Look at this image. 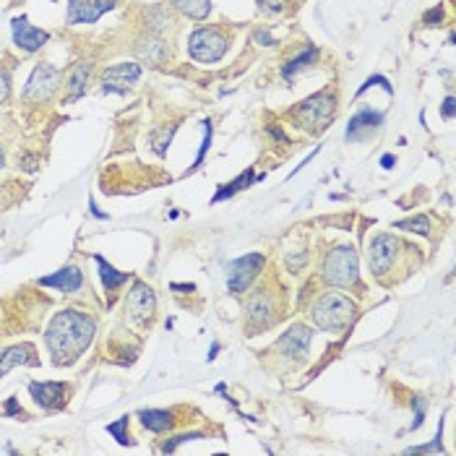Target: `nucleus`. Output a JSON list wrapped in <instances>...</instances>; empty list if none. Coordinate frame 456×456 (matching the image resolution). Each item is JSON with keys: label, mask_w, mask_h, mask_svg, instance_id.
<instances>
[{"label": "nucleus", "mask_w": 456, "mask_h": 456, "mask_svg": "<svg viewBox=\"0 0 456 456\" xmlns=\"http://www.w3.org/2000/svg\"><path fill=\"white\" fill-rule=\"evenodd\" d=\"M370 87H384V89H386V94H394V87L389 84V79H384V76H370V79L365 81V84H362L360 89H357V96L365 94V91H368Z\"/></svg>", "instance_id": "7c9ffc66"}, {"label": "nucleus", "mask_w": 456, "mask_h": 456, "mask_svg": "<svg viewBox=\"0 0 456 456\" xmlns=\"http://www.w3.org/2000/svg\"><path fill=\"white\" fill-rule=\"evenodd\" d=\"M40 287H52L57 292H65V295H73V292H79L84 287V274H81L79 266H63L60 272L50 274V277H42L37 282Z\"/></svg>", "instance_id": "2eb2a0df"}, {"label": "nucleus", "mask_w": 456, "mask_h": 456, "mask_svg": "<svg viewBox=\"0 0 456 456\" xmlns=\"http://www.w3.org/2000/svg\"><path fill=\"white\" fill-rule=\"evenodd\" d=\"M89 76H91V63H76L71 68V76H68V99L71 102L87 94Z\"/></svg>", "instance_id": "aec40b11"}, {"label": "nucleus", "mask_w": 456, "mask_h": 456, "mask_svg": "<svg viewBox=\"0 0 456 456\" xmlns=\"http://www.w3.org/2000/svg\"><path fill=\"white\" fill-rule=\"evenodd\" d=\"M138 420H141V425H144L146 430L152 433H165L172 428V412H167V409H141L138 412Z\"/></svg>", "instance_id": "412c9836"}, {"label": "nucleus", "mask_w": 456, "mask_h": 456, "mask_svg": "<svg viewBox=\"0 0 456 456\" xmlns=\"http://www.w3.org/2000/svg\"><path fill=\"white\" fill-rule=\"evenodd\" d=\"M230 40L224 37L219 26H201L188 37V55L196 63H216L227 55Z\"/></svg>", "instance_id": "20e7f679"}, {"label": "nucleus", "mask_w": 456, "mask_h": 456, "mask_svg": "<svg viewBox=\"0 0 456 456\" xmlns=\"http://www.w3.org/2000/svg\"><path fill=\"white\" fill-rule=\"evenodd\" d=\"M89 208H91V214H94V216H99V219H107V214H104V211H99V208H96V204H94V201H89Z\"/></svg>", "instance_id": "a19ab883"}, {"label": "nucleus", "mask_w": 456, "mask_h": 456, "mask_svg": "<svg viewBox=\"0 0 456 456\" xmlns=\"http://www.w3.org/2000/svg\"><path fill=\"white\" fill-rule=\"evenodd\" d=\"M292 6V0H258V11L264 16H279Z\"/></svg>", "instance_id": "bb28decb"}, {"label": "nucleus", "mask_w": 456, "mask_h": 456, "mask_svg": "<svg viewBox=\"0 0 456 456\" xmlns=\"http://www.w3.org/2000/svg\"><path fill=\"white\" fill-rule=\"evenodd\" d=\"M394 230H409V233L417 235H430V219L428 216H409V219H401V222L394 224Z\"/></svg>", "instance_id": "393cba45"}, {"label": "nucleus", "mask_w": 456, "mask_h": 456, "mask_svg": "<svg viewBox=\"0 0 456 456\" xmlns=\"http://www.w3.org/2000/svg\"><path fill=\"white\" fill-rule=\"evenodd\" d=\"M138 79H141V65L138 63L110 65L102 73V94H126Z\"/></svg>", "instance_id": "1a4fd4ad"}, {"label": "nucleus", "mask_w": 456, "mask_h": 456, "mask_svg": "<svg viewBox=\"0 0 456 456\" xmlns=\"http://www.w3.org/2000/svg\"><path fill=\"white\" fill-rule=\"evenodd\" d=\"M3 412H6V415H11V417H21V415H24V412H21V407H18V401L13 399V396L6 401V409H3Z\"/></svg>", "instance_id": "c9c22d12"}, {"label": "nucleus", "mask_w": 456, "mask_h": 456, "mask_svg": "<svg viewBox=\"0 0 456 456\" xmlns=\"http://www.w3.org/2000/svg\"><path fill=\"white\" fill-rule=\"evenodd\" d=\"M357 253L352 245L331 248L323 258V282L331 287H352L357 284Z\"/></svg>", "instance_id": "7ed1b4c3"}, {"label": "nucleus", "mask_w": 456, "mask_h": 456, "mask_svg": "<svg viewBox=\"0 0 456 456\" xmlns=\"http://www.w3.org/2000/svg\"><path fill=\"white\" fill-rule=\"evenodd\" d=\"M211 133H214V128H211V121H204V141H201V146H199V157H196V162H193L191 172H193V169H199L201 162H204V157H206L208 146H211Z\"/></svg>", "instance_id": "c85d7f7f"}, {"label": "nucleus", "mask_w": 456, "mask_h": 456, "mask_svg": "<svg viewBox=\"0 0 456 456\" xmlns=\"http://www.w3.org/2000/svg\"><path fill=\"white\" fill-rule=\"evenodd\" d=\"M245 313H248V323H253L256 328L272 326L277 321V308H274V297L266 287L256 289L245 303Z\"/></svg>", "instance_id": "9b49d317"}, {"label": "nucleus", "mask_w": 456, "mask_h": 456, "mask_svg": "<svg viewBox=\"0 0 456 456\" xmlns=\"http://www.w3.org/2000/svg\"><path fill=\"white\" fill-rule=\"evenodd\" d=\"M412 407H415V420H412V430H417L423 425V417H425V399L423 396H415L412 399Z\"/></svg>", "instance_id": "473e14b6"}, {"label": "nucleus", "mask_w": 456, "mask_h": 456, "mask_svg": "<svg viewBox=\"0 0 456 456\" xmlns=\"http://www.w3.org/2000/svg\"><path fill=\"white\" fill-rule=\"evenodd\" d=\"M11 32H13L16 48H21L24 52H37V50H42L50 42V34L42 32V29H34L26 16L13 18V21H11Z\"/></svg>", "instance_id": "4468645a"}, {"label": "nucleus", "mask_w": 456, "mask_h": 456, "mask_svg": "<svg viewBox=\"0 0 456 456\" xmlns=\"http://www.w3.org/2000/svg\"><path fill=\"white\" fill-rule=\"evenodd\" d=\"M216 352H219V345H216V342H214V345H211V352H208V360H214Z\"/></svg>", "instance_id": "37998d69"}, {"label": "nucleus", "mask_w": 456, "mask_h": 456, "mask_svg": "<svg viewBox=\"0 0 456 456\" xmlns=\"http://www.w3.org/2000/svg\"><path fill=\"white\" fill-rule=\"evenodd\" d=\"M172 133H175V126H169V128H162L160 133H154V136H152L154 152H157V154H165V152H167L169 141H172Z\"/></svg>", "instance_id": "c756f323"}, {"label": "nucleus", "mask_w": 456, "mask_h": 456, "mask_svg": "<svg viewBox=\"0 0 456 456\" xmlns=\"http://www.w3.org/2000/svg\"><path fill=\"white\" fill-rule=\"evenodd\" d=\"M454 112H456L454 96H446V102H443V118H446V121H451V118H454Z\"/></svg>", "instance_id": "e433bc0d"}, {"label": "nucleus", "mask_w": 456, "mask_h": 456, "mask_svg": "<svg viewBox=\"0 0 456 456\" xmlns=\"http://www.w3.org/2000/svg\"><path fill=\"white\" fill-rule=\"evenodd\" d=\"M394 162H396V157H394V154H384V157H381V167L391 169V167H394Z\"/></svg>", "instance_id": "58836bf2"}, {"label": "nucleus", "mask_w": 456, "mask_h": 456, "mask_svg": "<svg viewBox=\"0 0 456 456\" xmlns=\"http://www.w3.org/2000/svg\"><path fill=\"white\" fill-rule=\"evenodd\" d=\"M204 438V433H180V435H175V438H169L162 443V451L165 454H172V451H177V446H183V443H188V440H201Z\"/></svg>", "instance_id": "cd10ccee"}, {"label": "nucleus", "mask_w": 456, "mask_h": 456, "mask_svg": "<svg viewBox=\"0 0 456 456\" xmlns=\"http://www.w3.org/2000/svg\"><path fill=\"white\" fill-rule=\"evenodd\" d=\"M11 94V73L6 68H0V104L9 99Z\"/></svg>", "instance_id": "72a5a7b5"}, {"label": "nucleus", "mask_w": 456, "mask_h": 456, "mask_svg": "<svg viewBox=\"0 0 456 456\" xmlns=\"http://www.w3.org/2000/svg\"><path fill=\"white\" fill-rule=\"evenodd\" d=\"M253 180H258L256 175H253V169H245L243 175H238L233 180V183H224L219 185V191L214 193V199H211V204H219V201H227L230 196H235V193H240L243 188H250V183Z\"/></svg>", "instance_id": "5701e85b"}, {"label": "nucleus", "mask_w": 456, "mask_h": 456, "mask_svg": "<svg viewBox=\"0 0 456 456\" xmlns=\"http://www.w3.org/2000/svg\"><path fill=\"white\" fill-rule=\"evenodd\" d=\"M57 84H60V71L55 65L37 63L21 96H24V102H48L50 96L57 91Z\"/></svg>", "instance_id": "6e6552de"}, {"label": "nucleus", "mask_w": 456, "mask_h": 456, "mask_svg": "<svg viewBox=\"0 0 456 456\" xmlns=\"http://www.w3.org/2000/svg\"><path fill=\"white\" fill-rule=\"evenodd\" d=\"M435 451H443V446H440V430H438V435H435V440H430V443H425V446H412V448H407L404 454H435Z\"/></svg>", "instance_id": "2f4dec72"}, {"label": "nucleus", "mask_w": 456, "mask_h": 456, "mask_svg": "<svg viewBox=\"0 0 456 456\" xmlns=\"http://www.w3.org/2000/svg\"><path fill=\"white\" fill-rule=\"evenodd\" d=\"M68 391H71V386L68 384H57V381H32L29 384V394H32V399L40 404L42 409H48V412H55V409H63L65 401H68Z\"/></svg>", "instance_id": "9d476101"}, {"label": "nucleus", "mask_w": 456, "mask_h": 456, "mask_svg": "<svg viewBox=\"0 0 456 456\" xmlns=\"http://www.w3.org/2000/svg\"><path fill=\"white\" fill-rule=\"evenodd\" d=\"M440 18H443V9H430L423 16V21H425V26H435V24H440Z\"/></svg>", "instance_id": "f704fd0d"}, {"label": "nucleus", "mask_w": 456, "mask_h": 456, "mask_svg": "<svg viewBox=\"0 0 456 456\" xmlns=\"http://www.w3.org/2000/svg\"><path fill=\"white\" fill-rule=\"evenodd\" d=\"M311 339H313V331L303 323H292V326L279 336L277 342V350L279 355L284 357H295V360H303L308 355V347H311Z\"/></svg>", "instance_id": "ddd939ff"}, {"label": "nucleus", "mask_w": 456, "mask_h": 456, "mask_svg": "<svg viewBox=\"0 0 456 456\" xmlns=\"http://www.w3.org/2000/svg\"><path fill=\"white\" fill-rule=\"evenodd\" d=\"M172 6H175L183 16L196 18V21H204V18H208V13H211V0H172Z\"/></svg>", "instance_id": "b1692460"}, {"label": "nucleus", "mask_w": 456, "mask_h": 456, "mask_svg": "<svg viewBox=\"0 0 456 456\" xmlns=\"http://www.w3.org/2000/svg\"><path fill=\"white\" fill-rule=\"evenodd\" d=\"M269 133H272V136L277 138V141H282V144H287V136H284V133L279 130V126H272V128H269Z\"/></svg>", "instance_id": "4c0bfd02"}, {"label": "nucleus", "mask_w": 456, "mask_h": 456, "mask_svg": "<svg viewBox=\"0 0 456 456\" xmlns=\"http://www.w3.org/2000/svg\"><path fill=\"white\" fill-rule=\"evenodd\" d=\"M316 60H318V48L308 45V48H303L295 57H289L287 63L282 65V79L292 81L300 71H305V68H313V65H316Z\"/></svg>", "instance_id": "6ab92c4d"}, {"label": "nucleus", "mask_w": 456, "mask_h": 456, "mask_svg": "<svg viewBox=\"0 0 456 456\" xmlns=\"http://www.w3.org/2000/svg\"><path fill=\"white\" fill-rule=\"evenodd\" d=\"M336 115V96L331 91H318V94L308 96L305 102L295 110V118L303 123L305 128L323 130Z\"/></svg>", "instance_id": "39448f33"}, {"label": "nucleus", "mask_w": 456, "mask_h": 456, "mask_svg": "<svg viewBox=\"0 0 456 456\" xmlns=\"http://www.w3.org/2000/svg\"><path fill=\"white\" fill-rule=\"evenodd\" d=\"M256 40L258 45H274V37H269L266 32H256Z\"/></svg>", "instance_id": "ea45409f"}, {"label": "nucleus", "mask_w": 456, "mask_h": 456, "mask_svg": "<svg viewBox=\"0 0 456 456\" xmlns=\"http://www.w3.org/2000/svg\"><path fill=\"white\" fill-rule=\"evenodd\" d=\"M154 308H157V297H154L152 287H146L144 282H136L133 289L128 292V311L133 318L146 321L154 316Z\"/></svg>", "instance_id": "dca6fc26"}, {"label": "nucleus", "mask_w": 456, "mask_h": 456, "mask_svg": "<svg viewBox=\"0 0 456 456\" xmlns=\"http://www.w3.org/2000/svg\"><path fill=\"white\" fill-rule=\"evenodd\" d=\"M34 355H37V350L32 345H13L9 350H3L0 352V378L16 365H40Z\"/></svg>", "instance_id": "f3484780"}, {"label": "nucleus", "mask_w": 456, "mask_h": 456, "mask_svg": "<svg viewBox=\"0 0 456 456\" xmlns=\"http://www.w3.org/2000/svg\"><path fill=\"white\" fill-rule=\"evenodd\" d=\"M172 289H177V292H193L196 284H172Z\"/></svg>", "instance_id": "79ce46f5"}, {"label": "nucleus", "mask_w": 456, "mask_h": 456, "mask_svg": "<svg viewBox=\"0 0 456 456\" xmlns=\"http://www.w3.org/2000/svg\"><path fill=\"white\" fill-rule=\"evenodd\" d=\"M118 6L115 0H68V24H94Z\"/></svg>", "instance_id": "f8f14e48"}, {"label": "nucleus", "mask_w": 456, "mask_h": 456, "mask_svg": "<svg viewBox=\"0 0 456 456\" xmlns=\"http://www.w3.org/2000/svg\"><path fill=\"white\" fill-rule=\"evenodd\" d=\"M355 313H357V305L350 297L339 295V292H326L311 308V318L321 331H342L355 318Z\"/></svg>", "instance_id": "f03ea898"}, {"label": "nucleus", "mask_w": 456, "mask_h": 456, "mask_svg": "<svg viewBox=\"0 0 456 456\" xmlns=\"http://www.w3.org/2000/svg\"><path fill=\"white\" fill-rule=\"evenodd\" d=\"M94 261H96V266H99V279H102V284H104V289H107V292H115V289L123 287V284L128 282V274L112 269V266L107 264V261H104L99 253L94 256Z\"/></svg>", "instance_id": "4be33fe9"}, {"label": "nucleus", "mask_w": 456, "mask_h": 456, "mask_svg": "<svg viewBox=\"0 0 456 456\" xmlns=\"http://www.w3.org/2000/svg\"><path fill=\"white\" fill-rule=\"evenodd\" d=\"M401 240H396L394 235L389 233H381L370 240V250H368V264H370V272L373 277L384 279L386 274L394 272V266L399 261V253H401Z\"/></svg>", "instance_id": "423d86ee"}, {"label": "nucleus", "mask_w": 456, "mask_h": 456, "mask_svg": "<svg viewBox=\"0 0 456 456\" xmlns=\"http://www.w3.org/2000/svg\"><path fill=\"white\" fill-rule=\"evenodd\" d=\"M381 126H384V112L362 107V110H357L352 118H350V126H347L345 138L347 141H352V138L360 136L362 130H376V128H381Z\"/></svg>", "instance_id": "a211bd4d"}, {"label": "nucleus", "mask_w": 456, "mask_h": 456, "mask_svg": "<svg viewBox=\"0 0 456 456\" xmlns=\"http://www.w3.org/2000/svg\"><path fill=\"white\" fill-rule=\"evenodd\" d=\"M264 266L266 258L261 253H248V256L230 261V266H227V287H230V292L243 295L258 279V274L264 272Z\"/></svg>", "instance_id": "0eeeda50"}, {"label": "nucleus", "mask_w": 456, "mask_h": 456, "mask_svg": "<svg viewBox=\"0 0 456 456\" xmlns=\"http://www.w3.org/2000/svg\"><path fill=\"white\" fill-rule=\"evenodd\" d=\"M96 323L91 316L68 308L52 316L48 331H45V345H48L55 365H71L87 352L91 339H94Z\"/></svg>", "instance_id": "f257e3e1"}, {"label": "nucleus", "mask_w": 456, "mask_h": 456, "mask_svg": "<svg viewBox=\"0 0 456 456\" xmlns=\"http://www.w3.org/2000/svg\"><path fill=\"white\" fill-rule=\"evenodd\" d=\"M107 433H110L112 438L118 440L121 446H130L133 440L128 435V417H121V420H115V423L107 425Z\"/></svg>", "instance_id": "a878e982"}, {"label": "nucleus", "mask_w": 456, "mask_h": 456, "mask_svg": "<svg viewBox=\"0 0 456 456\" xmlns=\"http://www.w3.org/2000/svg\"><path fill=\"white\" fill-rule=\"evenodd\" d=\"M3 165H6V157H3V152H0V167H3Z\"/></svg>", "instance_id": "c03bdc74"}]
</instances>
